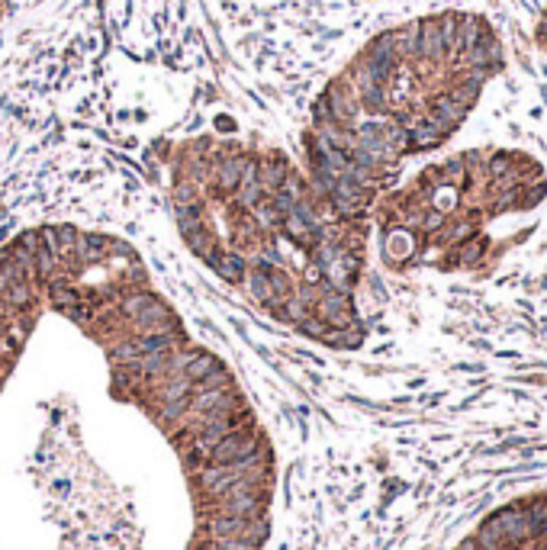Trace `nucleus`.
<instances>
[{
  "label": "nucleus",
  "mask_w": 547,
  "mask_h": 550,
  "mask_svg": "<svg viewBox=\"0 0 547 550\" xmlns=\"http://www.w3.org/2000/svg\"><path fill=\"white\" fill-rule=\"evenodd\" d=\"M502 68L505 45L480 13L444 10L380 32L316 103L306 151L328 177L377 197L402 158L463 126Z\"/></svg>",
  "instance_id": "f257e3e1"
},
{
  "label": "nucleus",
  "mask_w": 547,
  "mask_h": 550,
  "mask_svg": "<svg viewBox=\"0 0 547 550\" xmlns=\"http://www.w3.org/2000/svg\"><path fill=\"white\" fill-rule=\"evenodd\" d=\"M547 197L541 161L518 149H470L425 168L383 203V254L393 267L486 274L518 242L505 219Z\"/></svg>",
  "instance_id": "f03ea898"
},
{
  "label": "nucleus",
  "mask_w": 547,
  "mask_h": 550,
  "mask_svg": "<svg viewBox=\"0 0 547 550\" xmlns=\"http://www.w3.org/2000/svg\"><path fill=\"white\" fill-rule=\"evenodd\" d=\"M258 451H261L258 438H252V434L229 432V434H222L219 441L210 447V457H212V464H239V460L258 454Z\"/></svg>",
  "instance_id": "7ed1b4c3"
},
{
  "label": "nucleus",
  "mask_w": 547,
  "mask_h": 550,
  "mask_svg": "<svg viewBox=\"0 0 547 550\" xmlns=\"http://www.w3.org/2000/svg\"><path fill=\"white\" fill-rule=\"evenodd\" d=\"M151 303H158V297H151V293H132V297L123 303V309H126L129 316H142Z\"/></svg>",
  "instance_id": "20e7f679"
},
{
  "label": "nucleus",
  "mask_w": 547,
  "mask_h": 550,
  "mask_svg": "<svg viewBox=\"0 0 547 550\" xmlns=\"http://www.w3.org/2000/svg\"><path fill=\"white\" fill-rule=\"evenodd\" d=\"M242 168H245V161H222V164H219V180L226 184V187L239 184V177H242Z\"/></svg>",
  "instance_id": "39448f33"
},
{
  "label": "nucleus",
  "mask_w": 547,
  "mask_h": 550,
  "mask_svg": "<svg viewBox=\"0 0 547 550\" xmlns=\"http://www.w3.org/2000/svg\"><path fill=\"white\" fill-rule=\"evenodd\" d=\"M216 547L219 550H261V544H252V540H245V538H219Z\"/></svg>",
  "instance_id": "423d86ee"
},
{
  "label": "nucleus",
  "mask_w": 547,
  "mask_h": 550,
  "mask_svg": "<svg viewBox=\"0 0 547 550\" xmlns=\"http://www.w3.org/2000/svg\"><path fill=\"white\" fill-rule=\"evenodd\" d=\"M535 39L537 45L547 52V0H544V10H541V16H537V26H535Z\"/></svg>",
  "instance_id": "0eeeda50"
}]
</instances>
